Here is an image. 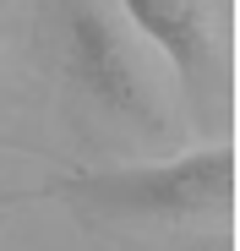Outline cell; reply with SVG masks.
Returning <instances> with one entry per match:
<instances>
[{"mask_svg":"<svg viewBox=\"0 0 240 251\" xmlns=\"http://www.w3.org/2000/svg\"><path fill=\"white\" fill-rule=\"evenodd\" d=\"M235 191V148H196L180 158L131 164V170H88L76 180H60L55 197L71 202L88 219L115 224H180L229 207Z\"/></svg>","mask_w":240,"mask_h":251,"instance_id":"cell-1","label":"cell"},{"mask_svg":"<svg viewBox=\"0 0 240 251\" xmlns=\"http://www.w3.org/2000/svg\"><path fill=\"white\" fill-rule=\"evenodd\" d=\"M55 33H60L66 76L98 115L131 126L142 137H158L169 126L164 93L153 82L142 44L104 0H55Z\"/></svg>","mask_w":240,"mask_h":251,"instance_id":"cell-2","label":"cell"},{"mask_svg":"<svg viewBox=\"0 0 240 251\" xmlns=\"http://www.w3.org/2000/svg\"><path fill=\"white\" fill-rule=\"evenodd\" d=\"M115 6L126 17V27L147 50L164 55V66L186 88L208 82V71H213V33H208L202 0H115Z\"/></svg>","mask_w":240,"mask_h":251,"instance_id":"cell-3","label":"cell"}]
</instances>
